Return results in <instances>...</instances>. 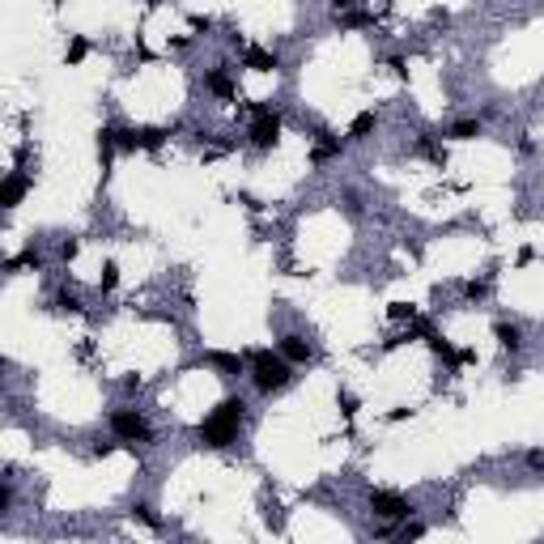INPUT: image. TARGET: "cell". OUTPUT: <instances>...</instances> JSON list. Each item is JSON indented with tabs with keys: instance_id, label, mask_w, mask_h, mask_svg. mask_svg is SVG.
<instances>
[{
	"instance_id": "3957f363",
	"label": "cell",
	"mask_w": 544,
	"mask_h": 544,
	"mask_svg": "<svg viewBox=\"0 0 544 544\" xmlns=\"http://www.w3.org/2000/svg\"><path fill=\"white\" fill-rule=\"evenodd\" d=\"M370 510H374L378 519H408V515H413V502L400 498V494H387V489H374V494H370Z\"/></svg>"
},
{
	"instance_id": "603a6c76",
	"label": "cell",
	"mask_w": 544,
	"mask_h": 544,
	"mask_svg": "<svg viewBox=\"0 0 544 544\" xmlns=\"http://www.w3.org/2000/svg\"><path fill=\"white\" fill-rule=\"evenodd\" d=\"M392 319H413V306H404V302H392Z\"/></svg>"
},
{
	"instance_id": "44dd1931",
	"label": "cell",
	"mask_w": 544,
	"mask_h": 544,
	"mask_svg": "<svg viewBox=\"0 0 544 544\" xmlns=\"http://www.w3.org/2000/svg\"><path fill=\"white\" fill-rule=\"evenodd\" d=\"M115 281H120V268L106 264V268H102V289H115Z\"/></svg>"
},
{
	"instance_id": "6da1fadb",
	"label": "cell",
	"mask_w": 544,
	"mask_h": 544,
	"mask_svg": "<svg viewBox=\"0 0 544 544\" xmlns=\"http://www.w3.org/2000/svg\"><path fill=\"white\" fill-rule=\"evenodd\" d=\"M243 400H222L217 404V413L196 429V438H200V447H213V451H222V447H230L234 443V434H238V425H243Z\"/></svg>"
},
{
	"instance_id": "8fae6325",
	"label": "cell",
	"mask_w": 544,
	"mask_h": 544,
	"mask_svg": "<svg viewBox=\"0 0 544 544\" xmlns=\"http://www.w3.org/2000/svg\"><path fill=\"white\" fill-rule=\"evenodd\" d=\"M204 85H208V94H217V98H230V94H234V81H230V73H226V69L208 73V77H204Z\"/></svg>"
},
{
	"instance_id": "d6986e66",
	"label": "cell",
	"mask_w": 544,
	"mask_h": 544,
	"mask_svg": "<svg viewBox=\"0 0 544 544\" xmlns=\"http://www.w3.org/2000/svg\"><path fill=\"white\" fill-rule=\"evenodd\" d=\"M56 310H64V315H81V302H77L73 294H60V298H56Z\"/></svg>"
},
{
	"instance_id": "7c38bea8",
	"label": "cell",
	"mask_w": 544,
	"mask_h": 544,
	"mask_svg": "<svg viewBox=\"0 0 544 544\" xmlns=\"http://www.w3.org/2000/svg\"><path fill=\"white\" fill-rule=\"evenodd\" d=\"M494 336H498V345H502V349H510V353L523 345V332L515 328V323H498V328H494Z\"/></svg>"
},
{
	"instance_id": "5bb4252c",
	"label": "cell",
	"mask_w": 544,
	"mask_h": 544,
	"mask_svg": "<svg viewBox=\"0 0 544 544\" xmlns=\"http://www.w3.org/2000/svg\"><path fill=\"white\" fill-rule=\"evenodd\" d=\"M451 136H455V141H472V136H480V120H459V124L451 128Z\"/></svg>"
},
{
	"instance_id": "7a4b0ae2",
	"label": "cell",
	"mask_w": 544,
	"mask_h": 544,
	"mask_svg": "<svg viewBox=\"0 0 544 544\" xmlns=\"http://www.w3.org/2000/svg\"><path fill=\"white\" fill-rule=\"evenodd\" d=\"M251 378L264 396H272L289 383V366H285V357H272L268 349H259V353H251Z\"/></svg>"
},
{
	"instance_id": "277c9868",
	"label": "cell",
	"mask_w": 544,
	"mask_h": 544,
	"mask_svg": "<svg viewBox=\"0 0 544 544\" xmlns=\"http://www.w3.org/2000/svg\"><path fill=\"white\" fill-rule=\"evenodd\" d=\"M111 429L120 434V438H128V443H149V438H153V429H149V421H145L141 413H128V408L111 417Z\"/></svg>"
},
{
	"instance_id": "ac0fdd59",
	"label": "cell",
	"mask_w": 544,
	"mask_h": 544,
	"mask_svg": "<svg viewBox=\"0 0 544 544\" xmlns=\"http://www.w3.org/2000/svg\"><path fill=\"white\" fill-rule=\"evenodd\" d=\"M17 268H38V255H34V251H22L17 259H9V272H17Z\"/></svg>"
},
{
	"instance_id": "cb8c5ba5",
	"label": "cell",
	"mask_w": 544,
	"mask_h": 544,
	"mask_svg": "<svg viewBox=\"0 0 544 544\" xmlns=\"http://www.w3.org/2000/svg\"><path fill=\"white\" fill-rule=\"evenodd\" d=\"M9 506H13V489L5 485V489H0V510H9Z\"/></svg>"
},
{
	"instance_id": "9c48e42d",
	"label": "cell",
	"mask_w": 544,
	"mask_h": 544,
	"mask_svg": "<svg viewBox=\"0 0 544 544\" xmlns=\"http://www.w3.org/2000/svg\"><path fill=\"white\" fill-rule=\"evenodd\" d=\"M26 187H30V183H26L22 175H9V179H5V187H0V204H5V208H13V204L26 196Z\"/></svg>"
},
{
	"instance_id": "ba28073f",
	"label": "cell",
	"mask_w": 544,
	"mask_h": 544,
	"mask_svg": "<svg viewBox=\"0 0 544 544\" xmlns=\"http://www.w3.org/2000/svg\"><path fill=\"white\" fill-rule=\"evenodd\" d=\"M120 149V132L115 128H98V157H102V171L111 166V153Z\"/></svg>"
},
{
	"instance_id": "484cf974",
	"label": "cell",
	"mask_w": 544,
	"mask_h": 544,
	"mask_svg": "<svg viewBox=\"0 0 544 544\" xmlns=\"http://www.w3.org/2000/svg\"><path fill=\"white\" fill-rule=\"evenodd\" d=\"M136 515H141V519H145V523H149V527H157V515H153V510H149V506H136Z\"/></svg>"
},
{
	"instance_id": "4fadbf2b",
	"label": "cell",
	"mask_w": 544,
	"mask_h": 544,
	"mask_svg": "<svg viewBox=\"0 0 544 544\" xmlns=\"http://www.w3.org/2000/svg\"><path fill=\"white\" fill-rule=\"evenodd\" d=\"M204 362L217 366V370H226V374H238V370H243V357H234V353H208Z\"/></svg>"
},
{
	"instance_id": "83f0119b",
	"label": "cell",
	"mask_w": 544,
	"mask_h": 544,
	"mask_svg": "<svg viewBox=\"0 0 544 544\" xmlns=\"http://www.w3.org/2000/svg\"><path fill=\"white\" fill-rule=\"evenodd\" d=\"M349 9H353V0H332V13H336V17L349 13Z\"/></svg>"
},
{
	"instance_id": "9a60e30c",
	"label": "cell",
	"mask_w": 544,
	"mask_h": 544,
	"mask_svg": "<svg viewBox=\"0 0 544 544\" xmlns=\"http://www.w3.org/2000/svg\"><path fill=\"white\" fill-rule=\"evenodd\" d=\"M370 128H374V115H370V111H362V115L353 120V128H349V136H353V141H362V136H366Z\"/></svg>"
},
{
	"instance_id": "52a82bcc",
	"label": "cell",
	"mask_w": 544,
	"mask_h": 544,
	"mask_svg": "<svg viewBox=\"0 0 544 544\" xmlns=\"http://www.w3.org/2000/svg\"><path fill=\"white\" fill-rule=\"evenodd\" d=\"M281 357L285 362H310V345L302 336H281Z\"/></svg>"
},
{
	"instance_id": "30bf717a",
	"label": "cell",
	"mask_w": 544,
	"mask_h": 544,
	"mask_svg": "<svg viewBox=\"0 0 544 544\" xmlns=\"http://www.w3.org/2000/svg\"><path fill=\"white\" fill-rule=\"evenodd\" d=\"M336 153H341V136H328V132H319V141H315L310 157H315V162H332Z\"/></svg>"
},
{
	"instance_id": "5b68a950",
	"label": "cell",
	"mask_w": 544,
	"mask_h": 544,
	"mask_svg": "<svg viewBox=\"0 0 544 544\" xmlns=\"http://www.w3.org/2000/svg\"><path fill=\"white\" fill-rule=\"evenodd\" d=\"M277 141H281V120L272 115V111H259L255 124H251V145L255 149H272Z\"/></svg>"
},
{
	"instance_id": "4316f807",
	"label": "cell",
	"mask_w": 544,
	"mask_h": 544,
	"mask_svg": "<svg viewBox=\"0 0 544 544\" xmlns=\"http://www.w3.org/2000/svg\"><path fill=\"white\" fill-rule=\"evenodd\" d=\"M527 464H531L536 472H544V451H531V455H527Z\"/></svg>"
},
{
	"instance_id": "2e32d148",
	"label": "cell",
	"mask_w": 544,
	"mask_h": 544,
	"mask_svg": "<svg viewBox=\"0 0 544 544\" xmlns=\"http://www.w3.org/2000/svg\"><path fill=\"white\" fill-rule=\"evenodd\" d=\"M85 51H90V43H85V38H73L64 56H69V64H81V60H85Z\"/></svg>"
},
{
	"instance_id": "ffe728a7",
	"label": "cell",
	"mask_w": 544,
	"mask_h": 544,
	"mask_svg": "<svg viewBox=\"0 0 544 544\" xmlns=\"http://www.w3.org/2000/svg\"><path fill=\"white\" fill-rule=\"evenodd\" d=\"M464 294L476 302V298H485V294H489V281H468V285H464Z\"/></svg>"
},
{
	"instance_id": "7402d4cb",
	"label": "cell",
	"mask_w": 544,
	"mask_h": 544,
	"mask_svg": "<svg viewBox=\"0 0 544 544\" xmlns=\"http://www.w3.org/2000/svg\"><path fill=\"white\" fill-rule=\"evenodd\" d=\"M77 251H81V243H77V238H64V243H60V255H64V259H73Z\"/></svg>"
},
{
	"instance_id": "d4e9b609",
	"label": "cell",
	"mask_w": 544,
	"mask_h": 544,
	"mask_svg": "<svg viewBox=\"0 0 544 544\" xmlns=\"http://www.w3.org/2000/svg\"><path fill=\"white\" fill-rule=\"evenodd\" d=\"M341 408H345V413H349V417H353V413H357V400H353V396H349V392H345V396H341Z\"/></svg>"
},
{
	"instance_id": "8992f818",
	"label": "cell",
	"mask_w": 544,
	"mask_h": 544,
	"mask_svg": "<svg viewBox=\"0 0 544 544\" xmlns=\"http://www.w3.org/2000/svg\"><path fill=\"white\" fill-rule=\"evenodd\" d=\"M243 64L255 69V73H272V69H277V56L264 51V47H247V51H243Z\"/></svg>"
},
{
	"instance_id": "e0dca14e",
	"label": "cell",
	"mask_w": 544,
	"mask_h": 544,
	"mask_svg": "<svg viewBox=\"0 0 544 544\" xmlns=\"http://www.w3.org/2000/svg\"><path fill=\"white\" fill-rule=\"evenodd\" d=\"M429 349H434V353H438L443 362H459V353H455V349H451L447 341H438V336H429Z\"/></svg>"
}]
</instances>
